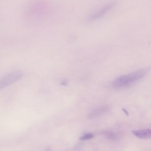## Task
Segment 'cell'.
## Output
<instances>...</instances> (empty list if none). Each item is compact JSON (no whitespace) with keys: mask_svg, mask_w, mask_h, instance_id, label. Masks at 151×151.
<instances>
[{"mask_svg":"<svg viewBox=\"0 0 151 151\" xmlns=\"http://www.w3.org/2000/svg\"><path fill=\"white\" fill-rule=\"evenodd\" d=\"M149 70L148 68H144L118 76L113 81L112 85L115 89L122 88L131 86L144 77Z\"/></svg>","mask_w":151,"mask_h":151,"instance_id":"cell-1","label":"cell"},{"mask_svg":"<svg viewBox=\"0 0 151 151\" xmlns=\"http://www.w3.org/2000/svg\"><path fill=\"white\" fill-rule=\"evenodd\" d=\"M117 4L116 1H113L106 4L90 15L87 19V21L88 22H93L100 19L112 10Z\"/></svg>","mask_w":151,"mask_h":151,"instance_id":"cell-2","label":"cell"},{"mask_svg":"<svg viewBox=\"0 0 151 151\" xmlns=\"http://www.w3.org/2000/svg\"><path fill=\"white\" fill-rule=\"evenodd\" d=\"M24 73L20 70H16L11 72L4 76L0 81V89L4 88L22 78Z\"/></svg>","mask_w":151,"mask_h":151,"instance_id":"cell-3","label":"cell"},{"mask_svg":"<svg viewBox=\"0 0 151 151\" xmlns=\"http://www.w3.org/2000/svg\"><path fill=\"white\" fill-rule=\"evenodd\" d=\"M110 106L107 105L98 106L92 110L88 115L89 119H94L99 117L108 112L110 109Z\"/></svg>","mask_w":151,"mask_h":151,"instance_id":"cell-4","label":"cell"},{"mask_svg":"<svg viewBox=\"0 0 151 151\" xmlns=\"http://www.w3.org/2000/svg\"><path fill=\"white\" fill-rule=\"evenodd\" d=\"M132 133L136 137L140 139L144 140L151 139V130L149 129L134 130Z\"/></svg>","mask_w":151,"mask_h":151,"instance_id":"cell-5","label":"cell"},{"mask_svg":"<svg viewBox=\"0 0 151 151\" xmlns=\"http://www.w3.org/2000/svg\"><path fill=\"white\" fill-rule=\"evenodd\" d=\"M106 138L111 141H115L118 138V135L117 133L111 132H105L103 133Z\"/></svg>","mask_w":151,"mask_h":151,"instance_id":"cell-6","label":"cell"},{"mask_svg":"<svg viewBox=\"0 0 151 151\" xmlns=\"http://www.w3.org/2000/svg\"><path fill=\"white\" fill-rule=\"evenodd\" d=\"M94 135L92 133H88L82 136L81 137L79 138L80 141H87V140H90L94 137Z\"/></svg>","mask_w":151,"mask_h":151,"instance_id":"cell-7","label":"cell"},{"mask_svg":"<svg viewBox=\"0 0 151 151\" xmlns=\"http://www.w3.org/2000/svg\"><path fill=\"white\" fill-rule=\"evenodd\" d=\"M123 111H124L125 112V113L126 114H127V115H128V113L126 111V110H124V109H123Z\"/></svg>","mask_w":151,"mask_h":151,"instance_id":"cell-8","label":"cell"},{"mask_svg":"<svg viewBox=\"0 0 151 151\" xmlns=\"http://www.w3.org/2000/svg\"></svg>","mask_w":151,"mask_h":151,"instance_id":"cell-9","label":"cell"}]
</instances>
